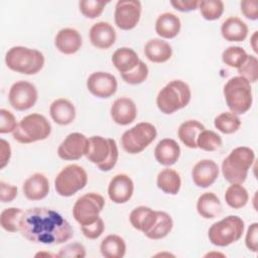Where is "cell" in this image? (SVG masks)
I'll use <instances>...</instances> for the list:
<instances>
[{
  "label": "cell",
  "instance_id": "42",
  "mask_svg": "<svg viewBox=\"0 0 258 258\" xmlns=\"http://www.w3.org/2000/svg\"><path fill=\"white\" fill-rule=\"evenodd\" d=\"M120 75L125 83L130 85H138L143 83L146 80L148 76V68L142 60H139L135 69H133L132 71L126 74H120Z\"/></svg>",
  "mask_w": 258,
  "mask_h": 258
},
{
  "label": "cell",
  "instance_id": "7",
  "mask_svg": "<svg viewBox=\"0 0 258 258\" xmlns=\"http://www.w3.org/2000/svg\"><path fill=\"white\" fill-rule=\"evenodd\" d=\"M51 132L48 120L40 114L33 113L23 117L12 132L13 138L23 144L46 139Z\"/></svg>",
  "mask_w": 258,
  "mask_h": 258
},
{
  "label": "cell",
  "instance_id": "35",
  "mask_svg": "<svg viewBox=\"0 0 258 258\" xmlns=\"http://www.w3.org/2000/svg\"><path fill=\"white\" fill-rule=\"evenodd\" d=\"M215 127L224 134L236 132L241 126L240 118L232 112H223L214 120Z\"/></svg>",
  "mask_w": 258,
  "mask_h": 258
},
{
  "label": "cell",
  "instance_id": "40",
  "mask_svg": "<svg viewBox=\"0 0 258 258\" xmlns=\"http://www.w3.org/2000/svg\"><path fill=\"white\" fill-rule=\"evenodd\" d=\"M108 2L100 0H81L79 3L80 11L88 18H96L100 16Z\"/></svg>",
  "mask_w": 258,
  "mask_h": 258
},
{
  "label": "cell",
  "instance_id": "2",
  "mask_svg": "<svg viewBox=\"0 0 258 258\" xmlns=\"http://www.w3.org/2000/svg\"><path fill=\"white\" fill-rule=\"evenodd\" d=\"M254 160L253 149L247 146L233 149L222 162V172L225 179L230 183H243Z\"/></svg>",
  "mask_w": 258,
  "mask_h": 258
},
{
  "label": "cell",
  "instance_id": "30",
  "mask_svg": "<svg viewBox=\"0 0 258 258\" xmlns=\"http://www.w3.org/2000/svg\"><path fill=\"white\" fill-rule=\"evenodd\" d=\"M205 126L197 120H187L180 124L177 135L180 141L188 148H197V138L205 130Z\"/></svg>",
  "mask_w": 258,
  "mask_h": 258
},
{
  "label": "cell",
  "instance_id": "18",
  "mask_svg": "<svg viewBox=\"0 0 258 258\" xmlns=\"http://www.w3.org/2000/svg\"><path fill=\"white\" fill-rule=\"evenodd\" d=\"M110 113L115 123L125 126L135 120L137 116V108L130 98L122 97L114 101Z\"/></svg>",
  "mask_w": 258,
  "mask_h": 258
},
{
  "label": "cell",
  "instance_id": "37",
  "mask_svg": "<svg viewBox=\"0 0 258 258\" xmlns=\"http://www.w3.org/2000/svg\"><path fill=\"white\" fill-rule=\"evenodd\" d=\"M199 7L202 16L207 20L219 19L224 12V3L221 0H202Z\"/></svg>",
  "mask_w": 258,
  "mask_h": 258
},
{
  "label": "cell",
  "instance_id": "24",
  "mask_svg": "<svg viewBox=\"0 0 258 258\" xmlns=\"http://www.w3.org/2000/svg\"><path fill=\"white\" fill-rule=\"evenodd\" d=\"M51 119L58 125L71 124L76 117V109L72 102L60 98L54 100L49 107Z\"/></svg>",
  "mask_w": 258,
  "mask_h": 258
},
{
  "label": "cell",
  "instance_id": "50",
  "mask_svg": "<svg viewBox=\"0 0 258 258\" xmlns=\"http://www.w3.org/2000/svg\"><path fill=\"white\" fill-rule=\"evenodd\" d=\"M0 152H1V165H0V168H4L5 165L9 162V159H10V156H11L10 145L4 139L0 140Z\"/></svg>",
  "mask_w": 258,
  "mask_h": 258
},
{
  "label": "cell",
  "instance_id": "31",
  "mask_svg": "<svg viewBox=\"0 0 258 258\" xmlns=\"http://www.w3.org/2000/svg\"><path fill=\"white\" fill-rule=\"evenodd\" d=\"M158 188L168 195H176L179 191L181 185V179L179 173L172 168L162 169L156 178Z\"/></svg>",
  "mask_w": 258,
  "mask_h": 258
},
{
  "label": "cell",
  "instance_id": "48",
  "mask_svg": "<svg viewBox=\"0 0 258 258\" xmlns=\"http://www.w3.org/2000/svg\"><path fill=\"white\" fill-rule=\"evenodd\" d=\"M241 11L247 17L251 20L258 19V2L257 1H250L245 0L241 2Z\"/></svg>",
  "mask_w": 258,
  "mask_h": 258
},
{
  "label": "cell",
  "instance_id": "38",
  "mask_svg": "<svg viewBox=\"0 0 258 258\" xmlns=\"http://www.w3.org/2000/svg\"><path fill=\"white\" fill-rule=\"evenodd\" d=\"M247 56V52L241 46H229L222 53L224 63L236 69H239L245 62Z\"/></svg>",
  "mask_w": 258,
  "mask_h": 258
},
{
  "label": "cell",
  "instance_id": "27",
  "mask_svg": "<svg viewBox=\"0 0 258 258\" xmlns=\"http://www.w3.org/2000/svg\"><path fill=\"white\" fill-rule=\"evenodd\" d=\"M197 211L205 219H214L222 213V204L214 192L207 191L199 197Z\"/></svg>",
  "mask_w": 258,
  "mask_h": 258
},
{
  "label": "cell",
  "instance_id": "11",
  "mask_svg": "<svg viewBox=\"0 0 258 258\" xmlns=\"http://www.w3.org/2000/svg\"><path fill=\"white\" fill-rule=\"evenodd\" d=\"M105 206L104 198L97 192H88L81 196L73 207V216L81 225H89L99 218Z\"/></svg>",
  "mask_w": 258,
  "mask_h": 258
},
{
  "label": "cell",
  "instance_id": "21",
  "mask_svg": "<svg viewBox=\"0 0 258 258\" xmlns=\"http://www.w3.org/2000/svg\"><path fill=\"white\" fill-rule=\"evenodd\" d=\"M82 43L80 32L74 28L60 29L54 38L55 47L64 54L76 53L81 48Z\"/></svg>",
  "mask_w": 258,
  "mask_h": 258
},
{
  "label": "cell",
  "instance_id": "46",
  "mask_svg": "<svg viewBox=\"0 0 258 258\" xmlns=\"http://www.w3.org/2000/svg\"><path fill=\"white\" fill-rule=\"evenodd\" d=\"M245 244H246V247L250 251L257 252V249H258V223H253L249 226L247 233H246Z\"/></svg>",
  "mask_w": 258,
  "mask_h": 258
},
{
  "label": "cell",
  "instance_id": "43",
  "mask_svg": "<svg viewBox=\"0 0 258 258\" xmlns=\"http://www.w3.org/2000/svg\"><path fill=\"white\" fill-rule=\"evenodd\" d=\"M56 256L64 258H84L86 256V249L81 243L74 242L60 248Z\"/></svg>",
  "mask_w": 258,
  "mask_h": 258
},
{
  "label": "cell",
  "instance_id": "25",
  "mask_svg": "<svg viewBox=\"0 0 258 258\" xmlns=\"http://www.w3.org/2000/svg\"><path fill=\"white\" fill-rule=\"evenodd\" d=\"M145 56L152 62L161 63L168 60L172 54V48L168 42L160 38H153L147 41L144 46Z\"/></svg>",
  "mask_w": 258,
  "mask_h": 258
},
{
  "label": "cell",
  "instance_id": "34",
  "mask_svg": "<svg viewBox=\"0 0 258 258\" xmlns=\"http://www.w3.org/2000/svg\"><path fill=\"white\" fill-rule=\"evenodd\" d=\"M248 200V191L240 183H232V185H230L225 192V201L227 205L235 210L245 207Z\"/></svg>",
  "mask_w": 258,
  "mask_h": 258
},
{
  "label": "cell",
  "instance_id": "5",
  "mask_svg": "<svg viewBox=\"0 0 258 258\" xmlns=\"http://www.w3.org/2000/svg\"><path fill=\"white\" fill-rule=\"evenodd\" d=\"M190 97L189 86L180 80H173L159 91L156 105L162 113L172 114L184 108L189 103Z\"/></svg>",
  "mask_w": 258,
  "mask_h": 258
},
{
  "label": "cell",
  "instance_id": "9",
  "mask_svg": "<svg viewBox=\"0 0 258 258\" xmlns=\"http://www.w3.org/2000/svg\"><path fill=\"white\" fill-rule=\"evenodd\" d=\"M157 135L156 128L148 122H141L125 131L121 137L123 149L130 154L143 151Z\"/></svg>",
  "mask_w": 258,
  "mask_h": 258
},
{
  "label": "cell",
  "instance_id": "47",
  "mask_svg": "<svg viewBox=\"0 0 258 258\" xmlns=\"http://www.w3.org/2000/svg\"><path fill=\"white\" fill-rule=\"evenodd\" d=\"M17 196V187L15 185L0 181V200L2 203H10Z\"/></svg>",
  "mask_w": 258,
  "mask_h": 258
},
{
  "label": "cell",
  "instance_id": "13",
  "mask_svg": "<svg viewBox=\"0 0 258 258\" xmlns=\"http://www.w3.org/2000/svg\"><path fill=\"white\" fill-rule=\"evenodd\" d=\"M141 8L138 0H119L114 12L116 25L123 30L133 29L140 19Z\"/></svg>",
  "mask_w": 258,
  "mask_h": 258
},
{
  "label": "cell",
  "instance_id": "33",
  "mask_svg": "<svg viewBox=\"0 0 258 258\" xmlns=\"http://www.w3.org/2000/svg\"><path fill=\"white\" fill-rule=\"evenodd\" d=\"M173 226V222L171 217L161 211H157V220L154 226L150 229L149 232L145 234V236L152 240H159L166 237L171 231Z\"/></svg>",
  "mask_w": 258,
  "mask_h": 258
},
{
  "label": "cell",
  "instance_id": "14",
  "mask_svg": "<svg viewBox=\"0 0 258 258\" xmlns=\"http://www.w3.org/2000/svg\"><path fill=\"white\" fill-rule=\"evenodd\" d=\"M87 88L98 98H109L117 91V80L110 73L95 72L89 76Z\"/></svg>",
  "mask_w": 258,
  "mask_h": 258
},
{
  "label": "cell",
  "instance_id": "22",
  "mask_svg": "<svg viewBox=\"0 0 258 258\" xmlns=\"http://www.w3.org/2000/svg\"><path fill=\"white\" fill-rule=\"evenodd\" d=\"M180 155V147L177 142L171 138L160 140L154 149V157L158 163L164 166L174 164Z\"/></svg>",
  "mask_w": 258,
  "mask_h": 258
},
{
  "label": "cell",
  "instance_id": "16",
  "mask_svg": "<svg viewBox=\"0 0 258 258\" xmlns=\"http://www.w3.org/2000/svg\"><path fill=\"white\" fill-rule=\"evenodd\" d=\"M134 190V183L129 175L124 173L116 174L109 183L108 196L115 204H124L128 202Z\"/></svg>",
  "mask_w": 258,
  "mask_h": 258
},
{
  "label": "cell",
  "instance_id": "10",
  "mask_svg": "<svg viewBox=\"0 0 258 258\" xmlns=\"http://www.w3.org/2000/svg\"><path fill=\"white\" fill-rule=\"evenodd\" d=\"M88 182L86 170L78 164H70L63 167L56 175L54 188L61 197H72L83 189Z\"/></svg>",
  "mask_w": 258,
  "mask_h": 258
},
{
  "label": "cell",
  "instance_id": "44",
  "mask_svg": "<svg viewBox=\"0 0 258 258\" xmlns=\"http://www.w3.org/2000/svg\"><path fill=\"white\" fill-rule=\"evenodd\" d=\"M81 230H82V232H83V234L86 238L91 239V240H95V239L99 238L102 235V233L104 232L105 224H104V221L99 217L92 224L81 226Z\"/></svg>",
  "mask_w": 258,
  "mask_h": 258
},
{
  "label": "cell",
  "instance_id": "29",
  "mask_svg": "<svg viewBox=\"0 0 258 258\" xmlns=\"http://www.w3.org/2000/svg\"><path fill=\"white\" fill-rule=\"evenodd\" d=\"M139 60L137 53L129 47H120L112 55V62L120 74H126L135 69Z\"/></svg>",
  "mask_w": 258,
  "mask_h": 258
},
{
  "label": "cell",
  "instance_id": "49",
  "mask_svg": "<svg viewBox=\"0 0 258 258\" xmlns=\"http://www.w3.org/2000/svg\"><path fill=\"white\" fill-rule=\"evenodd\" d=\"M199 2L198 0H171L170 4L178 11L188 12L196 10L199 6Z\"/></svg>",
  "mask_w": 258,
  "mask_h": 258
},
{
  "label": "cell",
  "instance_id": "1",
  "mask_svg": "<svg viewBox=\"0 0 258 258\" xmlns=\"http://www.w3.org/2000/svg\"><path fill=\"white\" fill-rule=\"evenodd\" d=\"M19 232L26 240L43 245H58L73 237L70 223L48 208H30L23 212Z\"/></svg>",
  "mask_w": 258,
  "mask_h": 258
},
{
  "label": "cell",
  "instance_id": "26",
  "mask_svg": "<svg viewBox=\"0 0 258 258\" xmlns=\"http://www.w3.org/2000/svg\"><path fill=\"white\" fill-rule=\"evenodd\" d=\"M221 32L228 41H243L248 35V26L242 19L233 16L222 23Z\"/></svg>",
  "mask_w": 258,
  "mask_h": 258
},
{
  "label": "cell",
  "instance_id": "51",
  "mask_svg": "<svg viewBox=\"0 0 258 258\" xmlns=\"http://www.w3.org/2000/svg\"><path fill=\"white\" fill-rule=\"evenodd\" d=\"M256 38H257V31H255L254 32V34L252 35V37H251V44H252V48H253V50L255 51V52H257L258 50H257V45H256Z\"/></svg>",
  "mask_w": 258,
  "mask_h": 258
},
{
  "label": "cell",
  "instance_id": "45",
  "mask_svg": "<svg viewBox=\"0 0 258 258\" xmlns=\"http://www.w3.org/2000/svg\"><path fill=\"white\" fill-rule=\"evenodd\" d=\"M0 120H1L0 121V133L1 134L13 132L17 126L14 115L6 109L0 110Z\"/></svg>",
  "mask_w": 258,
  "mask_h": 258
},
{
  "label": "cell",
  "instance_id": "28",
  "mask_svg": "<svg viewBox=\"0 0 258 258\" xmlns=\"http://www.w3.org/2000/svg\"><path fill=\"white\" fill-rule=\"evenodd\" d=\"M180 30V20L179 18L170 12L162 13L158 16L155 22L156 33L163 38H173Z\"/></svg>",
  "mask_w": 258,
  "mask_h": 258
},
{
  "label": "cell",
  "instance_id": "20",
  "mask_svg": "<svg viewBox=\"0 0 258 258\" xmlns=\"http://www.w3.org/2000/svg\"><path fill=\"white\" fill-rule=\"evenodd\" d=\"M22 191L29 201H40L44 199L49 191V182L47 177L36 172L30 175L22 185Z\"/></svg>",
  "mask_w": 258,
  "mask_h": 258
},
{
  "label": "cell",
  "instance_id": "39",
  "mask_svg": "<svg viewBox=\"0 0 258 258\" xmlns=\"http://www.w3.org/2000/svg\"><path fill=\"white\" fill-rule=\"evenodd\" d=\"M222 145V138L212 130H203L197 138V146L205 151H215Z\"/></svg>",
  "mask_w": 258,
  "mask_h": 258
},
{
  "label": "cell",
  "instance_id": "41",
  "mask_svg": "<svg viewBox=\"0 0 258 258\" xmlns=\"http://www.w3.org/2000/svg\"><path fill=\"white\" fill-rule=\"evenodd\" d=\"M240 77L249 83H255L258 79V59L255 55H248L245 62L238 69Z\"/></svg>",
  "mask_w": 258,
  "mask_h": 258
},
{
  "label": "cell",
  "instance_id": "12",
  "mask_svg": "<svg viewBox=\"0 0 258 258\" xmlns=\"http://www.w3.org/2000/svg\"><path fill=\"white\" fill-rule=\"evenodd\" d=\"M37 96V90L33 84L26 81H18L11 86L8 100L15 110L25 111L34 106Z\"/></svg>",
  "mask_w": 258,
  "mask_h": 258
},
{
  "label": "cell",
  "instance_id": "17",
  "mask_svg": "<svg viewBox=\"0 0 258 258\" xmlns=\"http://www.w3.org/2000/svg\"><path fill=\"white\" fill-rule=\"evenodd\" d=\"M219 175V166L212 159H203L197 162L191 170V177L199 187H209Z\"/></svg>",
  "mask_w": 258,
  "mask_h": 258
},
{
  "label": "cell",
  "instance_id": "8",
  "mask_svg": "<svg viewBox=\"0 0 258 258\" xmlns=\"http://www.w3.org/2000/svg\"><path fill=\"white\" fill-rule=\"evenodd\" d=\"M244 228V221L238 216L231 215L214 223L208 231V237L213 245L226 247L242 237Z\"/></svg>",
  "mask_w": 258,
  "mask_h": 258
},
{
  "label": "cell",
  "instance_id": "32",
  "mask_svg": "<svg viewBox=\"0 0 258 258\" xmlns=\"http://www.w3.org/2000/svg\"><path fill=\"white\" fill-rule=\"evenodd\" d=\"M100 250L102 255L106 258H122L126 252V244L123 238L111 234L103 239Z\"/></svg>",
  "mask_w": 258,
  "mask_h": 258
},
{
  "label": "cell",
  "instance_id": "6",
  "mask_svg": "<svg viewBox=\"0 0 258 258\" xmlns=\"http://www.w3.org/2000/svg\"><path fill=\"white\" fill-rule=\"evenodd\" d=\"M225 101L232 113L241 115L252 106V88L250 83L242 77L231 78L224 86Z\"/></svg>",
  "mask_w": 258,
  "mask_h": 258
},
{
  "label": "cell",
  "instance_id": "4",
  "mask_svg": "<svg viewBox=\"0 0 258 258\" xmlns=\"http://www.w3.org/2000/svg\"><path fill=\"white\" fill-rule=\"evenodd\" d=\"M86 157L95 163L100 170H111L118 160V147L112 138L92 136L88 139Z\"/></svg>",
  "mask_w": 258,
  "mask_h": 258
},
{
  "label": "cell",
  "instance_id": "23",
  "mask_svg": "<svg viewBox=\"0 0 258 258\" xmlns=\"http://www.w3.org/2000/svg\"><path fill=\"white\" fill-rule=\"evenodd\" d=\"M129 220L134 229L141 231L145 235L154 226L157 220V211H153L151 208L145 206H140L132 210Z\"/></svg>",
  "mask_w": 258,
  "mask_h": 258
},
{
  "label": "cell",
  "instance_id": "15",
  "mask_svg": "<svg viewBox=\"0 0 258 258\" xmlns=\"http://www.w3.org/2000/svg\"><path fill=\"white\" fill-rule=\"evenodd\" d=\"M88 138L79 132L69 134L57 148V155L63 160H78L86 154Z\"/></svg>",
  "mask_w": 258,
  "mask_h": 258
},
{
  "label": "cell",
  "instance_id": "36",
  "mask_svg": "<svg viewBox=\"0 0 258 258\" xmlns=\"http://www.w3.org/2000/svg\"><path fill=\"white\" fill-rule=\"evenodd\" d=\"M23 211L19 208H7L1 212L0 224L1 227L10 233H16L19 231V223Z\"/></svg>",
  "mask_w": 258,
  "mask_h": 258
},
{
  "label": "cell",
  "instance_id": "3",
  "mask_svg": "<svg viewBox=\"0 0 258 258\" xmlns=\"http://www.w3.org/2000/svg\"><path fill=\"white\" fill-rule=\"evenodd\" d=\"M5 62L8 69L24 75L37 74L44 64L43 54L33 48L25 46H13L5 55Z\"/></svg>",
  "mask_w": 258,
  "mask_h": 258
},
{
  "label": "cell",
  "instance_id": "19",
  "mask_svg": "<svg viewBox=\"0 0 258 258\" xmlns=\"http://www.w3.org/2000/svg\"><path fill=\"white\" fill-rule=\"evenodd\" d=\"M90 40L92 44L100 49L111 47L116 40V31L113 26L105 21L95 23L90 29Z\"/></svg>",
  "mask_w": 258,
  "mask_h": 258
}]
</instances>
